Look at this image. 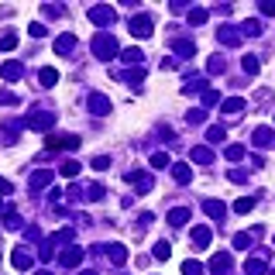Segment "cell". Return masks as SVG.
<instances>
[{
	"label": "cell",
	"instance_id": "35",
	"mask_svg": "<svg viewBox=\"0 0 275 275\" xmlns=\"http://www.w3.org/2000/svg\"><path fill=\"white\" fill-rule=\"evenodd\" d=\"M241 69H244V72H251V76H255V72H258V59H255V55H244V59H241Z\"/></svg>",
	"mask_w": 275,
	"mask_h": 275
},
{
	"label": "cell",
	"instance_id": "50",
	"mask_svg": "<svg viewBox=\"0 0 275 275\" xmlns=\"http://www.w3.org/2000/svg\"><path fill=\"white\" fill-rule=\"evenodd\" d=\"M262 14H275V0H265V3H262Z\"/></svg>",
	"mask_w": 275,
	"mask_h": 275
},
{
	"label": "cell",
	"instance_id": "52",
	"mask_svg": "<svg viewBox=\"0 0 275 275\" xmlns=\"http://www.w3.org/2000/svg\"><path fill=\"white\" fill-rule=\"evenodd\" d=\"M35 275H52V272H45V269H42V272H35Z\"/></svg>",
	"mask_w": 275,
	"mask_h": 275
},
{
	"label": "cell",
	"instance_id": "22",
	"mask_svg": "<svg viewBox=\"0 0 275 275\" xmlns=\"http://www.w3.org/2000/svg\"><path fill=\"white\" fill-rule=\"evenodd\" d=\"M272 141H275L272 128H258V131H255V144H258V148H269Z\"/></svg>",
	"mask_w": 275,
	"mask_h": 275
},
{
	"label": "cell",
	"instance_id": "13",
	"mask_svg": "<svg viewBox=\"0 0 275 275\" xmlns=\"http://www.w3.org/2000/svg\"><path fill=\"white\" fill-rule=\"evenodd\" d=\"M10 262H14V269H21V272L35 265V258H31V251H24V248H17V251L10 255Z\"/></svg>",
	"mask_w": 275,
	"mask_h": 275
},
{
	"label": "cell",
	"instance_id": "4",
	"mask_svg": "<svg viewBox=\"0 0 275 275\" xmlns=\"http://www.w3.org/2000/svg\"><path fill=\"white\" fill-rule=\"evenodd\" d=\"M45 144H48L52 151H72V148H79V138L76 135H52Z\"/></svg>",
	"mask_w": 275,
	"mask_h": 275
},
{
	"label": "cell",
	"instance_id": "9",
	"mask_svg": "<svg viewBox=\"0 0 275 275\" xmlns=\"http://www.w3.org/2000/svg\"><path fill=\"white\" fill-rule=\"evenodd\" d=\"M21 76H24V66H21L17 59H10V62L0 66V79H7V83H17Z\"/></svg>",
	"mask_w": 275,
	"mask_h": 275
},
{
	"label": "cell",
	"instance_id": "2",
	"mask_svg": "<svg viewBox=\"0 0 275 275\" xmlns=\"http://www.w3.org/2000/svg\"><path fill=\"white\" fill-rule=\"evenodd\" d=\"M21 124L31 128V131H48V128L55 124V110H35V114H28Z\"/></svg>",
	"mask_w": 275,
	"mask_h": 275
},
{
	"label": "cell",
	"instance_id": "46",
	"mask_svg": "<svg viewBox=\"0 0 275 275\" xmlns=\"http://www.w3.org/2000/svg\"><path fill=\"white\" fill-rule=\"evenodd\" d=\"M28 31H31V38H45V24H38V21H35Z\"/></svg>",
	"mask_w": 275,
	"mask_h": 275
},
{
	"label": "cell",
	"instance_id": "45",
	"mask_svg": "<svg viewBox=\"0 0 275 275\" xmlns=\"http://www.w3.org/2000/svg\"><path fill=\"white\" fill-rule=\"evenodd\" d=\"M38 237H42V230H38L35 224H31V227H24V241H38Z\"/></svg>",
	"mask_w": 275,
	"mask_h": 275
},
{
	"label": "cell",
	"instance_id": "14",
	"mask_svg": "<svg viewBox=\"0 0 275 275\" xmlns=\"http://www.w3.org/2000/svg\"><path fill=\"white\" fill-rule=\"evenodd\" d=\"M76 48V35H59L55 38V55H69Z\"/></svg>",
	"mask_w": 275,
	"mask_h": 275
},
{
	"label": "cell",
	"instance_id": "27",
	"mask_svg": "<svg viewBox=\"0 0 275 275\" xmlns=\"http://www.w3.org/2000/svg\"><path fill=\"white\" fill-rule=\"evenodd\" d=\"M38 79H42V86H48V90H52V86L59 83V72H55V69H42V72H38Z\"/></svg>",
	"mask_w": 275,
	"mask_h": 275
},
{
	"label": "cell",
	"instance_id": "43",
	"mask_svg": "<svg viewBox=\"0 0 275 275\" xmlns=\"http://www.w3.org/2000/svg\"><path fill=\"white\" fill-rule=\"evenodd\" d=\"M0 103H3V107H14V103H17V93H10V90H0Z\"/></svg>",
	"mask_w": 275,
	"mask_h": 275
},
{
	"label": "cell",
	"instance_id": "18",
	"mask_svg": "<svg viewBox=\"0 0 275 275\" xmlns=\"http://www.w3.org/2000/svg\"><path fill=\"white\" fill-rule=\"evenodd\" d=\"M203 210L210 213V217H213V220H224V217H227V206L220 203V200H206Z\"/></svg>",
	"mask_w": 275,
	"mask_h": 275
},
{
	"label": "cell",
	"instance_id": "10",
	"mask_svg": "<svg viewBox=\"0 0 275 275\" xmlns=\"http://www.w3.org/2000/svg\"><path fill=\"white\" fill-rule=\"evenodd\" d=\"M86 107H90V110H93L96 117H103V114H110V100H107L103 93H93V96L86 100Z\"/></svg>",
	"mask_w": 275,
	"mask_h": 275
},
{
	"label": "cell",
	"instance_id": "7",
	"mask_svg": "<svg viewBox=\"0 0 275 275\" xmlns=\"http://www.w3.org/2000/svg\"><path fill=\"white\" fill-rule=\"evenodd\" d=\"M151 31H155V28H151V17H148V14H135V17H131V35H135V38H151Z\"/></svg>",
	"mask_w": 275,
	"mask_h": 275
},
{
	"label": "cell",
	"instance_id": "28",
	"mask_svg": "<svg viewBox=\"0 0 275 275\" xmlns=\"http://www.w3.org/2000/svg\"><path fill=\"white\" fill-rule=\"evenodd\" d=\"M186 220H189V210H183V206H179V210H172V213H169V224H172V227H183V224H186Z\"/></svg>",
	"mask_w": 275,
	"mask_h": 275
},
{
	"label": "cell",
	"instance_id": "51",
	"mask_svg": "<svg viewBox=\"0 0 275 275\" xmlns=\"http://www.w3.org/2000/svg\"><path fill=\"white\" fill-rule=\"evenodd\" d=\"M7 193H10V183H7V179H0V196H7Z\"/></svg>",
	"mask_w": 275,
	"mask_h": 275
},
{
	"label": "cell",
	"instance_id": "41",
	"mask_svg": "<svg viewBox=\"0 0 275 275\" xmlns=\"http://www.w3.org/2000/svg\"><path fill=\"white\" fill-rule=\"evenodd\" d=\"M206 138H210L213 144H220V141L227 138V131H224V128H210V131H206Z\"/></svg>",
	"mask_w": 275,
	"mask_h": 275
},
{
	"label": "cell",
	"instance_id": "17",
	"mask_svg": "<svg viewBox=\"0 0 275 275\" xmlns=\"http://www.w3.org/2000/svg\"><path fill=\"white\" fill-rule=\"evenodd\" d=\"M107 262L124 265V262H128V248H124V244H110V248H107Z\"/></svg>",
	"mask_w": 275,
	"mask_h": 275
},
{
	"label": "cell",
	"instance_id": "12",
	"mask_svg": "<svg viewBox=\"0 0 275 275\" xmlns=\"http://www.w3.org/2000/svg\"><path fill=\"white\" fill-rule=\"evenodd\" d=\"M258 234H262V227H255L251 234H234V248H237V251H248V248L255 244V237H258Z\"/></svg>",
	"mask_w": 275,
	"mask_h": 275
},
{
	"label": "cell",
	"instance_id": "3",
	"mask_svg": "<svg viewBox=\"0 0 275 275\" xmlns=\"http://www.w3.org/2000/svg\"><path fill=\"white\" fill-rule=\"evenodd\" d=\"M90 21L100 24V28H110V24L117 21V10H114V7H90Z\"/></svg>",
	"mask_w": 275,
	"mask_h": 275
},
{
	"label": "cell",
	"instance_id": "21",
	"mask_svg": "<svg viewBox=\"0 0 275 275\" xmlns=\"http://www.w3.org/2000/svg\"><path fill=\"white\" fill-rule=\"evenodd\" d=\"M241 110H244V100H241V96H230V100H224V114H227V117H237Z\"/></svg>",
	"mask_w": 275,
	"mask_h": 275
},
{
	"label": "cell",
	"instance_id": "36",
	"mask_svg": "<svg viewBox=\"0 0 275 275\" xmlns=\"http://www.w3.org/2000/svg\"><path fill=\"white\" fill-rule=\"evenodd\" d=\"M234 210H237V213H251V210H255V200H251V196H241V200L234 203Z\"/></svg>",
	"mask_w": 275,
	"mask_h": 275
},
{
	"label": "cell",
	"instance_id": "37",
	"mask_svg": "<svg viewBox=\"0 0 275 275\" xmlns=\"http://www.w3.org/2000/svg\"><path fill=\"white\" fill-rule=\"evenodd\" d=\"M52 255H55V241H52V237H48V241H45V244H42V251H38V258H42V262H48V258H52Z\"/></svg>",
	"mask_w": 275,
	"mask_h": 275
},
{
	"label": "cell",
	"instance_id": "19",
	"mask_svg": "<svg viewBox=\"0 0 275 275\" xmlns=\"http://www.w3.org/2000/svg\"><path fill=\"white\" fill-rule=\"evenodd\" d=\"M189 158H193V162H200V165H210V162H213V151L203 148V144H196V148L189 151Z\"/></svg>",
	"mask_w": 275,
	"mask_h": 275
},
{
	"label": "cell",
	"instance_id": "23",
	"mask_svg": "<svg viewBox=\"0 0 275 275\" xmlns=\"http://www.w3.org/2000/svg\"><path fill=\"white\" fill-rule=\"evenodd\" d=\"M265 272V258H248L244 262V275H262Z\"/></svg>",
	"mask_w": 275,
	"mask_h": 275
},
{
	"label": "cell",
	"instance_id": "29",
	"mask_svg": "<svg viewBox=\"0 0 275 275\" xmlns=\"http://www.w3.org/2000/svg\"><path fill=\"white\" fill-rule=\"evenodd\" d=\"M169 255H172V244H169V241H158L155 251H151V258H158V262H165Z\"/></svg>",
	"mask_w": 275,
	"mask_h": 275
},
{
	"label": "cell",
	"instance_id": "25",
	"mask_svg": "<svg viewBox=\"0 0 275 275\" xmlns=\"http://www.w3.org/2000/svg\"><path fill=\"white\" fill-rule=\"evenodd\" d=\"M172 179H176V183H189V179H193V169H189V165H172Z\"/></svg>",
	"mask_w": 275,
	"mask_h": 275
},
{
	"label": "cell",
	"instance_id": "26",
	"mask_svg": "<svg viewBox=\"0 0 275 275\" xmlns=\"http://www.w3.org/2000/svg\"><path fill=\"white\" fill-rule=\"evenodd\" d=\"M206 17H210L206 7H189V24H206Z\"/></svg>",
	"mask_w": 275,
	"mask_h": 275
},
{
	"label": "cell",
	"instance_id": "42",
	"mask_svg": "<svg viewBox=\"0 0 275 275\" xmlns=\"http://www.w3.org/2000/svg\"><path fill=\"white\" fill-rule=\"evenodd\" d=\"M93 169H96V172H107V169H110V158H107V155H96V158H93Z\"/></svg>",
	"mask_w": 275,
	"mask_h": 275
},
{
	"label": "cell",
	"instance_id": "53",
	"mask_svg": "<svg viewBox=\"0 0 275 275\" xmlns=\"http://www.w3.org/2000/svg\"><path fill=\"white\" fill-rule=\"evenodd\" d=\"M79 275H96V272H79Z\"/></svg>",
	"mask_w": 275,
	"mask_h": 275
},
{
	"label": "cell",
	"instance_id": "49",
	"mask_svg": "<svg viewBox=\"0 0 275 275\" xmlns=\"http://www.w3.org/2000/svg\"><path fill=\"white\" fill-rule=\"evenodd\" d=\"M42 10H45L48 17H62V7H42Z\"/></svg>",
	"mask_w": 275,
	"mask_h": 275
},
{
	"label": "cell",
	"instance_id": "44",
	"mask_svg": "<svg viewBox=\"0 0 275 275\" xmlns=\"http://www.w3.org/2000/svg\"><path fill=\"white\" fill-rule=\"evenodd\" d=\"M186 121H189V124H203V121H206V110H189V114H186Z\"/></svg>",
	"mask_w": 275,
	"mask_h": 275
},
{
	"label": "cell",
	"instance_id": "47",
	"mask_svg": "<svg viewBox=\"0 0 275 275\" xmlns=\"http://www.w3.org/2000/svg\"><path fill=\"white\" fill-rule=\"evenodd\" d=\"M227 176H230V179H234V183H244V179H248V172H244V169H230V172H227Z\"/></svg>",
	"mask_w": 275,
	"mask_h": 275
},
{
	"label": "cell",
	"instance_id": "20",
	"mask_svg": "<svg viewBox=\"0 0 275 275\" xmlns=\"http://www.w3.org/2000/svg\"><path fill=\"white\" fill-rule=\"evenodd\" d=\"M220 45H241V31H234V28H220Z\"/></svg>",
	"mask_w": 275,
	"mask_h": 275
},
{
	"label": "cell",
	"instance_id": "8",
	"mask_svg": "<svg viewBox=\"0 0 275 275\" xmlns=\"http://www.w3.org/2000/svg\"><path fill=\"white\" fill-rule=\"evenodd\" d=\"M52 179H55V172H52V169H38V172L28 179V189H31V193H38V189H42V186H48Z\"/></svg>",
	"mask_w": 275,
	"mask_h": 275
},
{
	"label": "cell",
	"instance_id": "16",
	"mask_svg": "<svg viewBox=\"0 0 275 275\" xmlns=\"http://www.w3.org/2000/svg\"><path fill=\"white\" fill-rule=\"evenodd\" d=\"M172 52H176L179 59H193V55H196V45H193V42H183V38H179V42H172Z\"/></svg>",
	"mask_w": 275,
	"mask_h": 275
},
{
	"label": "cell",
	"instance_id": "38",
	"mask_svg": "<svg viewBox=\"0 0 275 275\" xmlns=\"http://www.w3.org/2000/svg\"><path fill=\"white\" fill-rule=\"evenodd\" d=\"M220 103V93L217 90H203V107H217Z\"/></svg>",
	"mask_w": 275,
	"mask_h": 275
},
{
	"label": "cell",
	"instance_id": "1",
	"mask_svg": "<svg viewBox=\"0 0 275 275\" xmlns=\"http://www.w3.org/2000/svg\"><path fill=\"white\" fill-rule=\"evenodd\" d=\"M93 55H96V59H114V55H117V38H114L110 31H100V35L93 38Z\"/></svg>",
	"mask_w": 275,
	"mask_h": 275
},
{
	"label": "cell",
	"instance_id": "48",
	"mask_svg": "<svg viewBox=\"0 0 275 275\" xmlns=\"http://www.w3.org/2000/svg\"><path fill=\"white\" fill-rule=\"evenodd\" d=\"M210 72H224V59H217V55H213V59H210Z\"/></svg>",
	"mask_w": 275,
	"mask_h": 275
},
{
	"label": "cell",
	"instance_id": "24",
	"mask_svg": "<svg viewBox=\"0 0 275 275\" xmlns=\"http://www.w3.org/2000/svg\"><path fill=\"white\" fill-rule=\"evenodd\" d=\"M224 155H227V162H241V158L248 155V148H244V144H227Z\"/></svg>",
	"mask_w": 275,
	"mask_h": 275
},
{
	"label": "cell",
	"instance_id": "33",
	"mask_svg": "<svg viewBox=\"0 0 275 275\" xmlns=\"http://www.w3.org/2000/svg\"><path fill=\"white\" fill-rule=\"evenodd\" d=\"M121 59H124L128 66H135V62H141V59H144V52H141V48H128V52H121Z\"/></svg>",
	"mask_w": 275,
	"mask_h": 275
},
{
	"label": "cell",
	"instance_id": "11",
	"mask_svg": "<svg viewBox=\"0 0 275 275\" xmlns=\"http://www.w3.org/2000/svg\"><path fill=\"white\" fill-rule=\"evenodd\" d=\"M128 183H131L135 189H141V193L151 189V176H148V172H128Z\"/></svg>",
	"mask_w": 275,
	"mask_h": 275
},
{
	"label": "cell",
	"instance_id": "32",
	"mask_svg": "<svg viewBox=\"0 0 275 275\" xmlns=\"http://www.w3.org/2000/svg\"><path fill=\"white\" fill-rule=\"evenodd\" d=\"M3 227H7V230H17V227H21V217H17L10 206H7V213H3Z\"/></svg>",
	"mask_w": 275,
	"mask_h": 275
},
{
	"label": "cell",
	"instance_id": "54",
	"mask_svg": "<svg viewBox=\"0 0 275 275\" xmlns=\"http://www.w3.org/2000/svg\"><path fill=\"white\" fill-rule=\"evenodd\" d=\"M0 206H3V203H0Z\"/></svg>",
	"mask_w": 275,
	"mask_h": 275
},
{
	"label": "cell",
	"instance_id": "34",
	"mask_svg": "<svg viewBox=\"0 0 275 275\" xmlns=\"http://www.w3.org/2000/svg\"><path fill=\"white\" fill-rule=\"evenodd\" d=\"M10 48H17V35H14V31H7V35L0 38V52H10Z\"/></svg>",
	"mask_w": 275,
	"mask_h": 275
},
{
	"label": "cell",
	"instance_id": "39",
	"mask_svg": "<svg viewBox=\"0 0 275 275\" xmlns=\"http://www.w3.org/2000/svg\"><path fill=\"white\" fill-rule=\"evenodd\" d=\"M183 275H203V265L200 262H183Z\"/></svg>",
	"mask_w": 275,
	"mask_h": 275
},
{
	"label": "cell",
	"instance_id": "40",
	"mask_svg": "<svg viewBox=\"0 0 275 275\" xmlns=\"http://www.w3.org/2000/svg\"><path fill=\"white\" fill-rule=\"evenodd\" d=\"M241 35H251V38H255V35H262V21H248V24L241 28Z\"/></svg>",
	"mask_w": 275,
	"mask_h": 275
},
{
	"label": "cell",
	"instance_id": "30",
	"mask_svg": "<svg viewBox=\"0 0 275 275\" xmlns=\"http://www.w3.org/2000/svg\"><path fill=\"white\" fill-rule=\"evenodd\" d=\"M59 172H62L66 179H76V176H79V162H72V158H69V162L59 165Z\"/></svg>",
	"mask_w": 275,
	"mask_h": 275
},
{
	"label": "cell",
	"instance_id": "5",
	"mask_svg": "<svg viewBox=\"0 0 275 275\" xmlns=\"http://www.w3.org/2000/svg\"><path fill=\"white\" fill-rule=\"evenodd\" d=\"M230 269H234L230 251H220V255H213V258H210V272H213V275H230Z\"/></svg>",
	"mask_w": 275,
	"mask_h": 275
},
{
	"label": "cell",
	"instance_id": "6",
	"mask_svg": "<svg viewBox=\"0 0 275 275\" xmlns=\"http://www.w3.org/2000/svg\"><path fill=\"white\" fill-rule=\"evenodd\" d=\"M83 258H86V251H83L79 244H69L66 251L59 255V265H62V269H76V265H79Z\"/></svg>",
	"mask_w": 275,
	"mask_h": 275
},
{
	"label": "cell",
	"instance_id": "15",
	"mask_svg": "<svg viewBox=\"0 0 275 275\" xmlns=\"http://www.w3.org/2000/svg\"><path fill=\"white\" fill-rule=\"evenodd\" d=\"M189 237H193L196 251H203L206 244H210V237H213V234H210V227H193V234H189Z\"/></svg>",
	"mask_w": 275,
	"mask_h": 275
},
{
	"label": "cell",
	"instance_id": "31",
	"mask_svg": "<svg viewBox=\"0 0 275 275\" xmlns=\"http://www.w3.org/2000/svg\"><path fill=\"white\" fill-rule=\"evenodd\" d=\"M169 165H172V158H169L165 151H155V155H151V169H169Z\"/></svg>",
	"mask_w": 275,
	"mask_h": 275
}]
</instances>
